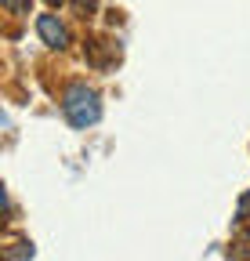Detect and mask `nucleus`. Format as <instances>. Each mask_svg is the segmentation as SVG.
<instances>
[{"mask_svg":"<svg viewBox=\"0 0 250 261\" xmlns=\"http://www.w3.org/2000/svg\"><path fill=\"white\" fill-rule=\"evenodd\" d=\"M62 113H66V120L76 130H87V127H95L102 120V102L87 84H73V87H66V94H62Z\"/></svg>","mask_w":250,"mask_h":261,"instance_id":"nucleus-1","label":"nucleus"},{"mask_svg":"<svg viewBox=\"0 0 250 261\" xmlns=\"http://www.w3.org/2000/svg\"><path fill=\"white\" fill-rule=\"evenodd\" d=\"M37 33H40V40L47 44V47H54V51H62V47H69V29L62 25V18L58 15H37Z\"/></svg>","mask_w":250,"mask_h":261,"instance_id":"nucleus-2","label":"nucleus"},{"mask_svg":"<svg viewBox=\"0 0 250 261\" xmlns=\"http://www.w3.org/2000/svg\"><path fill=\"white\" fill-rule=\"evenodd\" d=\"M236 221H243V225L250 221V192L243 196V200H239V207H236Z\"/></svg>","mask_w":250,"mask_h":261,"instance_id":"nucleus-3","label":"nucleus"},{"mask_svg":"<svg viewBox=\"0 0 250 261\" xmlns=\"http://www.w3.org/2000/svg\"><path fill=\"white\" fill-rule=\"evenodd\" d=\"M4 8L15 11V15H25L29 11V0H4Z\"/></svg>","mask_w":250,"mask_h":261,"instance_id":"nucleus-4","label":"nucleus"},{"mask_svg":"<svg viewBox=\"0 0 250 261\" xmlns=\"http://www.w3.org/2000/svg\"><path fill=\"white\" fill-rule=\"evenodd\" d=\"M73 4H76L80 11H95V8H98V0H73Z\"/></svg>","mask_w":250,"mask_h":261,"instance_id":"nucleus-5","label":"nucleus"},{"mask_svg":"<svg viewBox=\"0 0 250 261\" xmlns=\"http://www.w3.org/2000/svg\"><path fill=\"white\" fill-rule=\"evenodd\" d=\"M51 4H62V0H51Z\"/></svg>","mask_w":250,"mask_h":261,"instance_id":"nucleus-6","label":"nucleus"}]
</instances>
